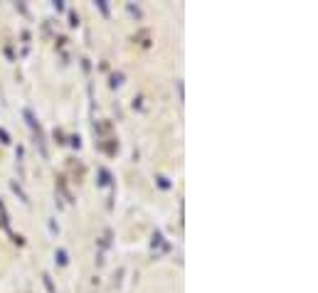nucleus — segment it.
<instances>
[{
	"label": "nucleus",
	"mask_w": 318,
	"mask_h": 293,
	"mask_svg": "<svg viewBox=\"0 0 318 293\" xmlns=\"http://www.w3.org/2000/svg\"><path fill=\"white\" fill-rule=\"evenodd\" d=\"M96 5H99V10L104 13V18H109V8H106V0H96Z\"/></svg>",
	"instance_id": "5"
},
{
	"label": "nucleus",
	"mask_w": 318,
	"mask_h": 293,
	"mask_svg": "<svg viewBox=\"0 0 318 293\" xmlns=\"http://www.w3.org/2000/svg\"><path fill=\"white\" fill-rule=\"evenodd\" d=\"M0 141H3V143H10V138H8V133H5L3 128H0Z\"/></svg>",
	"instance_id": "6"
},
{
	"label": "nucleus",
	"mask_w": 318,
	"mask_h": 293,
	"mask_svg": "<svg viewBox=\"0 0 318 293\" xmlns=\"http://www.w3.org/2000/svg\"><path fill=\"white\" fill-rule=\"evenodd\" d=\"M13 190H15V192H18V197H20V200H23V202L28 205V202H30V200H28V195H25V192L20 190V185H18V182H13Z\"/></svg>",
	"instance_id": "3"
},
{
	"label": "nucleus",
	"mask_w": 318,
	"mask_h": 293,
	"mask_svg": "<svg viewBox=\"0 0 318 293\" xmlns=\"http://www.w3.org/2000/svg\"><path fill=\"white\" fill-rule=\"evenodd\" d=\"M57 261H59L62 266L69 264V259H67V251H64V249H59V251H57Z\"/></svg>",
	"instance_id": "4"
},
{
	"label": "nucleus",
	"mask_w": 318,
	"mask_h": 293,
	"mask_svg": "<svg viewBox=\"0 0 318 293\" xmlns=\"http://www.w3.org/2000/svg\"><path fill=\"white\" fill-rule=\"evenodd\" d=\"M128 10H131V13H133L136 18H141V10H138V8H133V5H128Z\"/></svg>",
	"instance_id": "7"
},
{
	"label": "nucleus",
	"mask_w": 318,
	"mask_h": 293,
	"mask_svg": "<svg viewBox=\"0 0 318 293\" xmlns=\"http://www.w3.org/2000/svg\"><path fill=\"white\" fill-rule=\"evenodd\" d=\"M25 118H28V123H30V128H32V133H35V143L40 146V153H42V158H47V146H45V133H42V128H40V123L35 121V116L30 114V111H25Z\"/></svg>",
	"instance_id": "1"
},
{
	"label": "nucleus",
	"mask_w": 318,
	"mask_h": 293,
	"mask_svg": "<svg viewBox=\"0 0 318 293\" xmlns=\"http://www.w3.org/2000/svg\"><path fill=\"white\" fill-rule=\"evenodd\" d=\"M42 281H45V288H47V293H57V291H55V283H52V278H50L47 273L42 276Z\"/></svg>",
	"instance_id": "2"
}]
</instances>
